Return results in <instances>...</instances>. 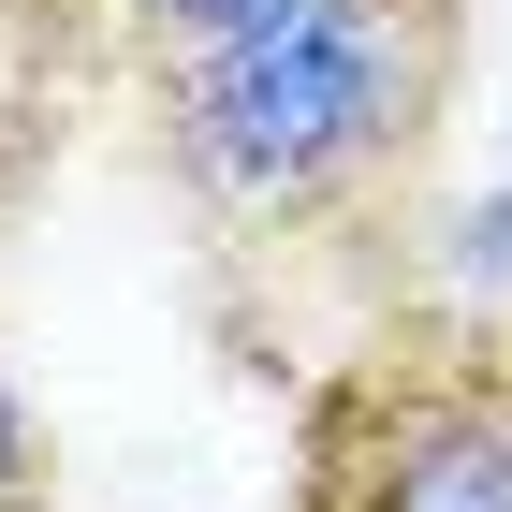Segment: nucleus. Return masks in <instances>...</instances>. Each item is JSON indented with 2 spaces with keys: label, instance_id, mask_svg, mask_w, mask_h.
<instances>
[{
  "label": "nucleus",
  "instance_id": "1",
  "mask_svg": "<svg viewBox=\"0 0 512 512\" xmlns=\"http://www.w3.org/2000/svg\"><path fill=\"white\" fill-rule=\"evenodd\" d=\"M469 74V0H293L264 30L147 59V176L191 205V235L235 249H337L410 205L439 118Z\"/></svg>",
  "mask_w": 512,
  "mask_h": 512
},
{
  "label": "nucleus",
  "instance_id": "4",
  "mask_svg": "<svg viewBox=\"0 0 512 512\" xmlns=\"http://www.w3.org/2000/svg\"><path fill=\"white\" fill-rule=\"evenodd\" d=\"M0 512H59V454H44V410L0 366Z\"/></svg>",
  "mask_w": 512,
  "mask_h": 512
},
{
  "label": "nucleus",
  "instance_id": "2",
  "mask_svg": "<svg viewBox=\"0 0 512 512\" xmlns=\"http://www.w3.org/2000/svg\"><path fill=\"white\" fill-rule=\"evenodd\" d=\"M293 512H512V352L381 322L293 395Z\"/></svg>",
  "mask_w": 512,
  "mask_h": 512
},
{
  "label": "nucleus",
  "instance_id": "3",
  "mask_svg": "<svg viewBox=\"0 0 512 512\" xmlns=\"http://www.w3.org/2000/svg\"><path fill=\"white\" fill-rule=\"evenodd\" d=\"M264 15H293V0H118V44H132V74H147V59H205V44L264 30Z\"/></svg>",
  "mask_w": 512,
  "mask_h": 512
}]
</instances>
